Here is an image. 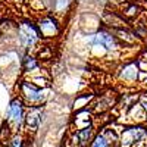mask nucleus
<instances>
[{"mask_svg": "<svg viewBox=\"0 0 147 147\" xmlns=\"http://www.w3.org/2000/svg\"><path fill=\"white\" fill-rule=\"evenodd\" d=\"M21 88H22V93H24V96H25V99L31 103H41L46 99V94H43V91L34 88L32 85H30L27 82H24L21 85Z\"/></svg>", "mask_w": 147, "mask_h": 147, "instance_id": "obj_1", "label": "nucleus"}, {"mask_svg": "<svg viewBox=\"0 0 147 147\" xmlns=\"http://www.w3.org/2000/svg\"><path fill=\"white\" fill-rule=\"evenodd\" d=\"M144 136H146V132L141 128H129V129H127L124 134H122V146L129 147L134 143L140 141Z\"/></svg>", "mask_w": 147, "mask_h": 147, "instance_id": "obj_2", "label": "nucleus"}, {"mask_svg": "<svg viewBox=\"0 0 147 147\" xmlns=\"http://www.w3.org/2000/svg\"><path fill=\"white\" fill-rule=\"evenodd\" d=\"M19 34H21V40L24 41V44H25V46H32L37 41V38H38L35 28L32 25H30V24H27V22L21 25Z\"/></svg>", "mask_w": 147, "mask_h": 147, "instance_id": "obj_3", "label": "nucleus"}, {"mask_svg": "<svg viewBox=\"0 0 147 147\" xmlns=\"http://www.w3.org/2000/svg\"><path fill=\"white\" fill-rule=\"evenodd\" d=\"M94 44H102L105 46L107 50H112V49L116 47V40L113 35H110L109 32H105V31H100L94 35V40H93Z\"/></svg>", "mask_w": 147, "mask_h": 147, "instance_id": "obj_4", "label": "nucleus"}, {"mask_svg": "<svg viewBox=\"0 0 147 147\" xmlns=\"http://www.w3.org/2000/svg\"><path fill=\"white\" fill-rule=\"evenodd\" d=\"M38 28H40L41 34L46 35V37H53V35H56L57 31H59L56 21L52 19V18H44V19H41L40 24H38Z\"/></svg>", "mask_w": 147, "mask_h": 147, "instance_id": "obj_5", "label": "nucleus"}, {"mask_svg": "<svg viewBox=\"0 0 147 147\" xmlns=\"http://www.w3.org/2000/svg\"><path fill=\"white\" fill-rule=\"evenodd\" d=\"M25 121H27V127L28 128L37 129L38 125H40V121H41V107H32L28 112Z\"/></svg>", "mask_w": 147, "mask_h": 147, "instance_id": "obj_6", "label": "nucleus"}, {"mask_svg": "<svg viewBox=\"0 0 147 147\" xmlns=\"http://www.w3.org/2000/svg\"><path fill=\"white\" fill-rule=\"evenodd\" d=\"M9 119L15 125H19L22 121V106L18 100H13L9 106Z\"/></svg>", "mask_w": 147, "mask_h": 147, "instance_id": "obj_7", "label": "nucleus"}, {"mask_svg": "<svg viewBox=\"0 0 147 147\" xmlns=\"http://www.w3.org/2000/svg\"><path fill=\"white\" fill-rule=\"evenodd\" d=\"M103 21H105V24H107V25H112L113 28H122L124 27L125 28V22L122 21L115 12H109V13H106L105 16H103Z\"/></svg>", "mask_w": 147, "mask_h": 147, "instance_id": "obj_8", "label": "nucleus"}, {"mask_svg": "<svg viewBox=\"0 0 147 147\" xmlns=\"http://www.w3.org/2000/svg\"><path fill=\"white\" fill-rule=\"evenodd\" d=\"M121 77L124 80H129V81H136L138 77V66L136 63H129L127 65L124 69H122Z\"/></svg>", "mask_w": 147, "mask_h": 147, "instance_id": "obj_9", "label": "nucleus"}, {"mask_svg": "<svg viewBox=\"0 0 147 147\" xmlns=\"http://www.w3.org/2000/svg\"><path fill=\"white\" fill-rule=\"evenodd\" d=\"M91 137V128L90 127H85V128H81L78 132H77V138H78V144L80 146H85L88 143Z\"/></svg>", "mask_w": 147, "mask_h": 147, "instance_id": "obj_10", "label": "nucleus"}, {"mask_svg": "<svg viewBox=\"0 0 147 147\" xmlns=\"http://www.w3.org/2000/svg\"><path fill=\"white\" fill-rule=\"evenodd\" d=\"M118 34H119L121 38L125 40L127 43H134V40H136V35H134L132 32H129V31H127V30L119 28V30H118Z\"/></svg>", "mask_w": 147, "mask_h": 147, "instance_id": "obj_11", "label": "nucleus"}, {"mask_svg": "<svg viewBox=\"0 0 147 147\" xmlns=\"http://www.w3.org/2000/svg\"><path fill=\"white\" fill-rule=\"evenodd\" d=\"M24 68H25L27 71H32V69H35V68H37V62H35V59H32V57L27 56L25 59H24Z\"/></svg>", "mask_w": 147, "mask_h": 147, "instance_id": "obj_12", "label": "nucleus"}, {"mask_svg": "<svg viewBox=\"0 0 147 147\" xmlns=\"http://www.w3.org/2000/svg\"><path fill=\"white\" fill-rule=\"evenodd\" d=\"M93 147H109V141L105 138V136H99L93 141Z\"/></svg>", "mask_w": 147, "mask_h": 147, "instance_id": "obj_13", "label": "nucleus"}, {"mask_svg": "<svg viewBox=\"0 0 147 147\" xmlns=\"http://www.w3.org/2000/svg\"><path fill=\"white\" fill-rule=\"evenodd\" d=\"M10 147H22V141L19 138H15L13 141H12V146Z\"/></svg>", "mask_w": 147, "mask_h": 147, "instance_id": "obj_14", "label": "nucleus"}, {"mask_svg": "<svg viewBox=\"0 0 147 147\" xmlns=\"http://www.w3.org/2000/svg\"><path fill=\"white\" fill-rule=\"evenodd\" d=\"M141 106L147 110V100H146V99H143V100H141Z\"/></svg>", "mask_w": 147, "mask_h": 147, "instance_id": "obj_15", "label": "nucleus"}]
</instances>
